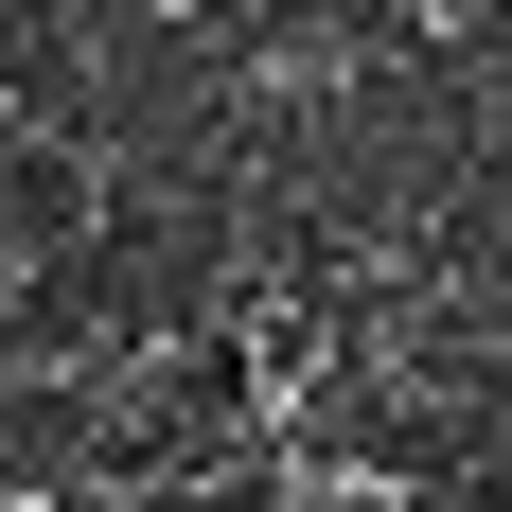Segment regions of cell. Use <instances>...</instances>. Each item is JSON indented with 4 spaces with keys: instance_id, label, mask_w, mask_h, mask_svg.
I'll list each match as a JSON object with an SVG mask.
<instances>
[{
    "instance_id": "cell-3",
    "label": "cell",
    "mask_w": 512,
    "mask_h": 512,
    "mask_svg": "<svg viewBox=\"0 0 512 512\" xmlns=\"http://www.w3.org/2000/svg\"><path fill=\"white\" fill-rule=\"evenodd\" d=\"M0 512H89V495H53V477H18V495H0Z\"/></svg>"
},
{
    "instance_id": "cell-2",
    "label": "cell",
    "mask_w": 512,
    "mask_h": 512,
    "mask_svg": "<svg viewBox=\"0 0 512 512\" xmlns=\"http://www.w3.org/2000/svg\"><path fill=\"white\" fill-rule=\"evenodd\" d=\"M301 512H389V495H371V477H318V495H301Z\"/></svg>"
},
{
    "instance_id": "cell-1",
    "label": "cell",
    "mask_w": 512,
    "mask_h": 512,
    "mask_svg": "<svg viewBox=\"0 0 512 512\" xmlns=\"http://www.w3.org/2000/svg\"><path fill=\"white\" fill-rule=\"evenodd\" d=\"M89 212H106V159L71 142V124H18V142H0V265H71Z\"/></svg>"
}]
</instances>
